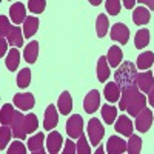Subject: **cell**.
<instances>
[{
    "mask_svg": "<svg viewBox=\"0 0 154 154\" xmlns=\"http://www.w3.org/2000/svg\"><path fill=\"white\" fill-rule=\"evenodd\" d=\"M136 75H137V66L133 62H122L120 66L114 72V80L122 89H126L133 85H136Z\"/></svg>",
    "mask_w": 154,
    "mask_h": 154,
    "instance_id": "6da1fadb",
    "label": "cell"
},
{
    "mask_svg": "<svg viewBox=\"0 0 154 154\" xmlns=\"http://www.w3.org/2000/svg\"><path fill=\"white\" fill-rule=\"evenodd\" d=\"M86 133H88V139H89V142H91V145L93 146H97L100 143V140L103 139L105 128H103V125L100 123L99 119H91V120L88 122Z\"/></svg>",
    "mask_w": 154,
    "mask_h": 154,
    "instance_id": "7a4b0ae2",
    "label": "cell"
},
{
    "mask_svg": "<svg viewBox=\"0 0 154 154\" xmlns=\"http://www.w3.org/2000/svg\"><path fill=\"white\" fill-rule=\"evenodd\" d=\"M152 125V111L149 108H143L137 116H136V122L134 126L139 133H146Z\"/></svg>",
    "mask_w": 154,
    "mask_h": 154,
    "instance_id": "3957f363",
    "label": "cell"
},
{
    "mask_svg": "<svg viewBox=\"0 0 154 154\" xmlns=\"http://www.w3.org/2000/svg\"><path fill=\"white\" fill-rule=\"evenodd\" d=\"M66 133L71 139H79L83 134V119L80 114H72L66 122Z\"/></svg>",
    "mask_w": 154,
    "mask_h": 154,
    "instance_id": "277c9868",
    "label": "cell"
},
{
    "mask_svg": "<svg viewBox=\"0 0 154 154\" xmlns=\"http://www.w3.org/2000/svg\"><path fill=\"white\" fill-rule=\"evenodd\" d=\"M11 130H12V134H14L16 139H19V140L26 139L28 131H26V126H25V116L20 111H16V116L11 123Z\"/></svg>",
    "mask_w": 154,
    "mask_h": 154,
    "instance_id": "5b68a950",
    "label": "cell"
},
{
    "mask_svg": "<svg viewBox=\"0 0 154 154\" xmlns=\"http://www.w3.org/2000/svg\"><path fill=\"white\" fill-rule=\"evenodd\" d=\"M146 103H148V99L143 96L142 91H139V93L130 100V103H128V106H126L125 111H128V114H130L131 117H136V116L146 106Z\"/></svg>",
    "mask_w": 154,
    "mask_h": 154,
    "instance_id": "8992f818",
    "label": "cell"
},
{
    "mask_svg": "<svg viewBox=\"0 0 154 154\" xmlns=\"http://www.w3.org/2000/svg\"><path fill=\"white\" fill-rule=\"evenodd\" d=\"M109 37L114 42H119L120 45H126L128 40H130V29H128V26L123 23H116L111 28Z\"/></svg>",
    "mask_w": 154,
    "mask_h": 154,
    "instance_id": "52a82bcc",
    "label": "cell"
},
{
    "mask_svg": "<svg viewBox=\"0 0 154 154\" xmlns=\"http://www.w3.org/2000/svg\"><path fill=\"white\" fill-rule=\"evenodd\" d=\"M100 106V93L97 89H93V91H89L85 99H83V108H85V112L88 114H93L99 109Z\"/></svg>",
    "mask_w": 154,
    "mask_h": 154,
    "instance_id": "ba28073f",
    "label": "cell"
},
{
    "mask_svg": "<svg viewBox=\"0 0 154 154\" xmlns=\"http://www.w3.org/2000/svg\"><path fill=\"white\" fill-rule=\"evenodd\" d=\"M14 105L20 109V111H29L34 105H35V99L31 93H20V94H16L14 99Z\"/></svg>",
    "mask_w": 154,
    "mask_h": 154,
    "instance_id": "9c48e42d",
    "label": "cell"
},
{
    "mask_svg": "<svg viewBox=\"0 0 154 154\" xmlns=\"http://www.w3.org/2000/svg\"><path fill=\"white\" fill-rule=\"evenodd\" d=\"M154 85V75L151 71H145V72H139L136 75V86L142 91L143 94H148L151 86Z\"/></svg>",
    "mask_w": 154,
    "mask_h": 154,
    "instance_id": "30bf717a",
    "label": "cell"
},
{
    "mask_svg": "<svg viewBox=\"0 0 154 154\" xmlns=\"http://www.w3.org/2000/svg\"><path fill=\"white\" fill-rule=\"evenodd\" d=\"M114 128H116V131H117L119 134L122 136H128L130 137L133 134V130H134V125L131 122V119L128 117V116L122 114L117 117V122L114 123Z\"/></svg>",
    "mask_w": 154,
    "mask_h": 154,
    "instance_id": "8fae6325",
    "label": "cell"
},
{
    "mask_svg": "<svg viewBox=\"0 0 154 154\" xmlns=\"http://www.w3.org/2000/svg\"><path fill=\"white\" fill-rule=\"evenodd\" d=\"M59 122V114L56 109V105H48L46 111H45V119H43V128L46 131H51L53 128L57 126Z\"/></svg>",
    "mask_w": 154,
    "mask_h": 154,
    "instance_id": "7c38bea8",
    "label": "cell"
},
{
    "mask_svg": "<svg viewBox=\"0 0 154 154\" xmlns=\"http://www.w3.org/2000/svg\"><path fill=\"white\" fill-rule=\"evenodd\" d=\"M126 151V142L122 137L117 136H112L108 139V143H106V152L108 154H122Z\"/></svg>",
    "mask_w": 154,
    "mask_h": 154,
    "instance_id": "4fadbf2b",
    "label": "cell"
},
{
    "mask_svg": "<svg viewBox=\"0 0 154 154\" xmlns=\"http://www.w3.org/2000/svg\"><path fill=\"white\" fill-rule=\"evenodd\" d=\"M62 143H63V137L60 136V133L54 131V133H49L48 137H46V148H48V152L51 154H57L62 148Z\"/></svg>",
    "mask_w": 154,
    "mask_h": 154,
    "instance_id": "5bb4252c",
    "label": "cell"
},
{
    "mask_svg": "<svg viewBox=\"0 0 154 154\" xmlns=\"http://www.w3.org/2000/svg\"><path fill=\"white\" fill-rule=\"evenodd\" d=\"M9 16H11V20L16 25H20L22 22H25L26 20V9H25V5L22 2L14 3L9 8Z\"/></svg>",
    "mask_w": 154,
    "mask_h": 154,
    "instance_id": "9a60e30c",
    "label": "cell"
},
{
    "mask_svg": "<svg viewBox=\"0 0 154 154\" xmlns=\"http://www.w3.org/2000/svg\"><path fill=\"white\" fill-rule=\"evenodd\" d=\"M103 94H105V99L109 102V103H116V102L120 99L122 88H120L117 83H116V82H109V83L105 85Z\"/></svg>",
    "mask_w": 154,
    "mask_h": 154,
    "instance_id": "2e32d148",
    "label": "cell"
},
{
    "mask_svg": "<svg viewBox=\"0 0 154 154\" xmlns=\"http://www.w3.org/2000/svg\"><path fill=\"white\" fill-rule=\"evenodd\" d=\"M108 63H109V66L116 68L117 69L120 66V63H122V59H123V53H122V48L117 46V45H112L109 49H108Z\"/></svg>",
    "mask_w": 154,
    "mask_h": 154,
    "instance_id": "e0dca14e",
    "label": "cell"
},
{
    "mask_svg": "<svg viewBox=\"0 0 154 154\" xmlns=\"http://www.w3.org/2000/svg\"><path fill=\"white\" fill-rule=\"evenodd\" d=\"M57 108L63 116H68L72 111V99H71V94L68 91H63L60 94V97L57 100Z\"/></svg>",
    "mask_w": 154,
    "mask_h": 154,
    "instance_id": "ac0fdd59",
    "label": "cell"
},
{
    "mask_svg": "<svg viewBox=\"0 0 154 154\" xmlns=\"http://www.w3.org/2000/svg\"><path fill=\"white\" fill-rule=\"evenodd\" d=\"M43 133H37L35 136H32L28 140V148L31 151V154H45V148H43Z\"/></svg>",
    "mask_w": 154,
    "mask_h": 154,
    "instance_id": "d6986e66",
    "label": "cell"
},
{
    "mask_svg": "<svg viewBox=\"0 0 154 154\" xmlns=\"http://www.w3.org/2000/svg\"><path fill=\"white\" fill-rule=\"evenodd\" d=\"M151 19V12L149 9H146L145 6H137L134 8V12H133V20L136 25H139V26H142V25H146Z\"/></svg>",
    "mask_w": 154,
    "mask_h": 154,
    "instance_id": "ffe728a7",
    "label": "cell"
},
{
    "mask_svg": "<svg viewBox=\"0 0 154 154\" xmlns=\"http://www.w3.org/2000/svg\"><path fill=\"white\" fill-rule=\"evenodd\" d=\"M23 57L28 63H35L37 57H38V42L37 40H31L23 51Z\"/></svg>",
    "mask_w": 154,
    "mask_h": 154,
    "instance_id": "44dd1931",
    "label": "cell"
},
{
    "mask_svg": "<svg viewBox=\"0 0 154 154\" xmlns=\"http://www.w3.org/2000/svg\"><path fill=\"white\" fill-rule=\"evenodd\" d=\"M109 66H108V59L105 56H100L97 62V79L99 82L105 83V80L109 77Z\"/></svg>",
    "mask_w": 154,
    "mask_h": 154,
    "instance_id": "7402d4cb",
    "label": "cell"
},
{
    "mask_svg": "<svg viewBox=\"0 0 154 154\" xmlns=\"http://www.w3.org/2000/svg\"><path fill=\"white\" fill-rule=\"evenodd\" d=\"M152 63H154V54L151 53V51H145V53L139 54L136 66L140 71H145V69H149L152 66Z\"/></svg>",
    "mask_w": 154,
    "mask_h": 154,
    "instance_id": "603a6c76",
    "label": "cell"
},
{
    "mask_svg": "<svg viewBox=\"0 0 154 154\" xmlns=\"http://www.w3.org/2000/svg\"><path fill=\"white\" fill-rule=\"evenodd\" d=\"M19 63H20V53L19 49L14 46L12 49H9V53L6 54V59H5V65L9 71H16L19 68Z\"/></svg>",
    "mask_w": 154,
    "mask_h": 154,
    "instance_id": "cb8c5ba5",
    "label": "cell"
},
{
    "mask_svg": "<svg viewBox=\"0 0 154 154\" xmlns=\"http://www.w3.org/2000/svg\"><path fill=\"white\" fill-rule=\"evenodd\" d=\"M23 38H25V34L22 32L20 26H12L9 35H8V43L11 46H16V48H22L23 46Z\"/></svg>",
    "mask_w": 154,
    "mask_h": 154,
    "instance_id": "d4e9b609",
    "label": "cell"
},
{
    "mask_svg": "<svg viewBox=\"0 0 154 154\" xmlns=\"http://www.w3.org/2000/svg\"><path fill=\"white\" fill-rule=\"evenodd\" d=\"M38 19L37 17H26V20L23 22V34H25V37H28V38H31L35 32H37V29H38Z\"/></svg>",
    "mask_w": 154,
    "mask_h": 154,
    "instance_id": "484cf974",
    "label": "cell"
},
{
    "mask_svg": "<svg viewBox=\"0 0 154 154\" xmlns=\"http://www.w3.org/2000/svg\"><path fill=\"white\" fill-rule=\"evenodd\" d=\"M149 43V29L146 28H142L136 32V37H134V45L137 49H143L146 48Z\"/></svg>",
    "mask_w": 154,
    "mask_h": 154,
    "instance_id": "4316f807",
    "label": "cell"
},
{
    "mask_svg": "<svg viewBox=\"0 0 154 154\" xmlns=\"http://www.w3.org/2000/svg\"><path fill=\"white\" fill-rule=\"evenodd\" d=\"M109 29V22H108V17L105 14H99L97 16V20H96V32H97V37H105L106 32Z\"/></svg>",
    "mask_w": 154,
    "mask_h": 154,
    "instance_id": "83f0119b",
    "label": "cell"
},
{
    "mask_svg": "<svg viewBox=\"0 0 154 154\" xmlns=\"http://www.w3.org/2000/svg\"><path fill=\"white\" fill-rule=\"evenodd\" d=\"M14 116H16L14 106L9 103H5L2 106V111H0V122H2V125H11Z\"/></svg>",
    "mask_w": 154,
    "mask_h": 154,
    "instance_id": "f1b7e54d",
    "label": "cell"
},
{
    "mask_svg": "<svg viewBox=\"0 0 154 154\" xmlns=\"http://www.w3.org/2000/svg\"><path fill=\"white\" fill-rule=\"evenodd\" d=\"M140 151H142V139H140V136L131 134L130 140H128V143H126V152L139 154Z\"/></svg>",
    "mask_w": 154,
    "mask_h": 154,
    "instance_id": "f546056e",
    "label": "cell"
},
{
    "mask_svg": "<svg viewBox=\"0 0 154 154\" xmlns=\"http://www.w3.org/2000/svg\"><path fill=\"white\" fill-rule=\"evenodd\" d=\"M102 117L108 125L114 123L116 119H117V108H114L112 105H103L102 106Z\"/></svg>",
    "mask_w": 154,
    "mask_h": 154,
    "instance_id": "4dcf8cb0",
    "label": "cell"
},
{
    "mask_svg": "<svg viewBox=\"0 0 154 154\" xmlns=\"http://www.w3.org/2000/svg\"><path fill=\"white\" fill-rule=\"evenodd\" d=\"M12 136L14 134H12V130L9 128V125H2V128H0V149L6 148V145Z\"/></svg>",
    "mask_w": 154,
    "mask_h": 154,
    "instance_id": "1f68e13d",
    "label": "cell"
},
{
    "mask_svg": "<svg viewBox=\"0 0 154 154\" xmlns=\"http://www.w3.org/2000/svg\"><path fill=\"white\" fill-rule=\"evenodd\" d=\"M29 83H31V71L28 68L20 69V72L17 74V86L19 88H28Z\"/></svg>",
    "mask_w": 154,
    "mask_h": 154,
    "instance_id": "d6a6232c",
    "label": "cell"
},
{
    "mask_svg": "<svg viewBox=\"0 0 154 154\" xmlns=\"http://www.w3.org/2000/svg\"><path fill=\"white\" fill-rule=\"evenodd\" d=\"M28 8L34 14H42L46 8V0H29L28 2Z\"/></svg>",
    "mask_w": 154,
    "mask_h": 154,
    "instance_id": "836d02e7",
    "label": "cell"
},
{
    "mask_svg": "<svg viewBox=\"0 0 154 154\" xmlns=\"http://www.w3.org/2000/svg\"><path fill=\"white\" fill-rule=\"evenodd\" d=\"M25 126H26V131L28 133H34L38 126V120H37V116L29 112L25 116Z\"/></svg>",
    "mask_w": 154,
    "mask_h": 154,
    "instance_id": "e575fe53",
    "label": "cell"
},
{
    "mask_svg": "<svg viewBox=\"0 0 154 154\" xmlns=\"http://www.w3.org/2000/svg\"><path fill=\"white\" fill-rule=\"evenodd\" d=\"M12 29V25L9 23V19L6 16H0V37H8Z\"/></svg>",
    "mask_w": 154,
    "mask_h": 154,
    "instance_id": "d590c367",
    "label": "cell"
},
{
    "mask_svg": "<svg viewBox=\"0 0 154 154\" xmlns=\"http://www.w3.org/2000/svg\"><path fill=\"white\" fill-rule=\"evenodd\" d=\"M105 6H106L108 14H111V16H117L120 12V8H122L120 0H106Z\"/></svg>",
    "mask_w": 154,
    "mask_h": 154,
    "instance_id": "8d00e7d4",
    "label": "cell"
},
{
    "mask_svg": "<svg viewBox=\"0 0 154 154\" xmlns=\"http://www.w3.org/2000/svg\"><path fill=\"white\" fill-rule=\"evenodd\" d=\"M77 154H91V148L83 134L79 137V142H77Z\"/></svg>",
    "mask_w": 154,
    "mask_h": 154,
    "instance_id": "74e56055",
    "label": "cell"
},
{
    "mask_svg": "<svg viewBox=\"0 0 154 154\" xmlns=\"http://www.w3.org/2000/svg\"><path fill=\"white\" fill-rule=\"evenodd\" d=\"M8 154H26V148H25V145L22 142H19V139L16 140V142H12L9 145V148L6 149Z\"/></svg>",
    "mask_w": 154,
    "mask_h": 154,
    "instance_id": "f35d334b",
    "label": "cell"
},
{
    "mask_svg": "<svg viewBox=\"0 0 154 154\" xmlns=\"http://www.w3.org/2000/svg\"><path fill=\"white\" fill-rule=\"evenodd\" d=\"M77 152V145L72 140H66L65 148H63V154H75Z\"/></svg>",
    "mask_w": 154,
    "mask_h": 154,
    "instance_id": "ab89813d",
    "label": "cell"
},
{
    "mask_svg": "<svg viewBox=\"0 0 154 154\" xmlns=\"http://www.w3.org/2000/svg\"><path fill=\"white\" fill-rule=\"evenodd\" d=\"M6 54V38L5 37H0V56H5Z\"/></svg>",
    "mask_w": 154,
    "mask_h": 154,
    "instance_id": "60d3db41",
    "label": "cell"
},
{
    "mask_svg": "<svg viewBox=\"0 0 154 154\" xmlns=\"http://www.w3.org/2000/svg\"><path fill=\"white\" fill-rule=\"evenodd\" d=\"M122 2H123V6H125L126 9H133L137 0H122Z\"/></svg>",
    "mask_w": 154,
    "mask_h": 154,
    "instance_id": "b9f144b4",
    "label": "cell"
},
{
    "mask_svg": "<svg viewBox=\"0 0 154 154\" xmlns=\"http://www.w3.org/2000/svg\"><path fill=\"white\" fill-rule=\"evenodd\" d=\"M148 103H149L151 106H154V85L151 86L149 93H148Z\"/></svg>",
    "mask_w": 154,
    "mask_h": 154,
    "instance_id": "7bdbcfd3",
    "label": "cell"
},
{
    "mask_svg": "<svg viewBox=\"0 0 154 154\" xmlns=\"http://www.w3.org/2000/svg\"><path fill=\"white\" fill-rule=\"evenodd\" d=\"M140 5H146L149 9H154V0H137Z\"/></svg>",
    "mask_w": 154,
    "mask_h": 154,
    "instance_id": "ee69618b",
    "label": "cell"
},
{
    "mask_svg": "<svg viewBox=\"0 0 154 154\" xmlns=\"http://www.w3.org/2000/svg\"><path fill=\"white\" fill-rule=\"evenodd\" d=\"M88 2H89V3H91L93 6H99V5L102 3V0H88Z\"/></svg>",
    "mask_w": 154,
    "mask_h": 154,
    "instance_id": "f6af8a7d",
    "label": "cell"
},
{
    "mask_svg": "<svg viewBox=\"0 0 154 154\" xmlns=\"http://www.w3.org/2000/svg\"><path fill=\"white\" fill-rule=\"evenodd\" d=\"M96 152H97V154H102V152H103V149H102V146H100V148H99V149H97Z\"/></svg>",
    "mask_w": 154,
    "mask_h": 154,
    "instance_id": "bcb514c9",
    "label": "cell"
}]
</instances>
